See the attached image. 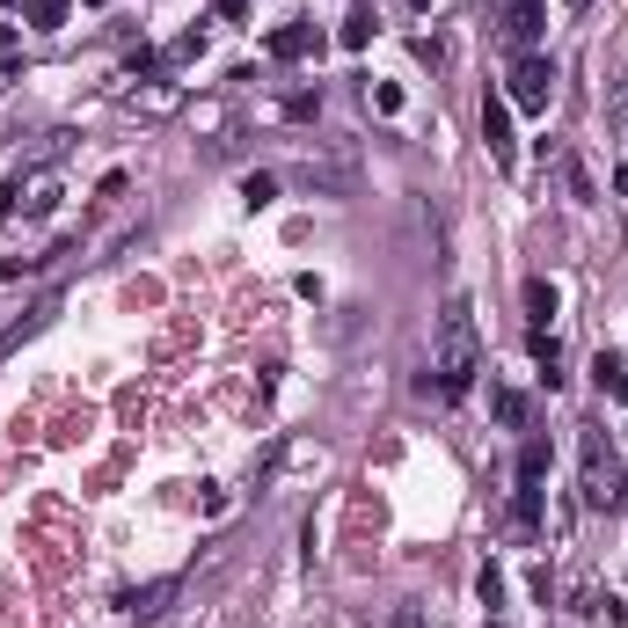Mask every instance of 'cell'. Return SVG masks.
Wrapping results in <instances>:
<instances>
[{"mask_svg": "<svg viewBox=\"0 0 628 628\" xmlns=\"http://www.w3.org/2000/svg\"><path fill=\"white\" fill-rule=\"evenodd\" d=\"M432 373H438L432 387L446 395V402H460V395L475 387V373H483V337H475V307H468V292H454V300H446V314H438Z\"/></svg>", "mask_w": 628, "mask_h": 628, "instance_id": "6da1fadb", "label": "cell"}, {"mask_svg": "<svg viewBox=\"0 0 628 628\" xmlns=\"http://www.w3.org/2000/svg\"><path fill=\"white\" fill-rule=\"evenodd\" d=\"M51 205H59V169H51V161L15 169L8 183H0V213H8V219H45Z\"/></svg>", "mask_w": 628, "mask_h": 628, "instance_id": "7a4b0ae2", "label": "cell"}, {"mask_svg": "<svg viewBox=\"0 0 628 628\" xmlns=\"http://www.w3.org/2000/svg\"><path fill=\"white\" fill-rule=\"evenodd\" d=\"M511 102H519V110H548V102H556V59L519 51V59H511Z\"/></svg>", "mask_w": 628, "mask_h": 628, "instance_id": "3957f363", "label": "cell"}, {"mask_svg": "<svg viewBox=\"0 0 628 628\" xmlns=\"http://www.w3.org/2000/svg\"><path fill=\"white\" fill-rule=\"evenodd\" d=\"M584 505H621V468L606 454V432H584Z\"/></svg>", "mask_w": 628, "mask_h": 628, "instance_id": "277c9868", "label": "cell"}, {"mask_svg": "<svg viewBox=\"0 0 628 628\" xmlns=\"http://www.w3.org/2000/svg\"><path fill=\"white\" fill-rule=\"evenodd\" d=\"M490 15H497V29H505V45H519V51L541 37V23H548L541 0H490Z\"/></svg>", "mask_w": 628, "mask_h": 628, "instance_id": "5b68a950", "label": "cell"}, {"mask_svg": "<svg viewBox=\"0 0 628 628\" xmlns=\"http://www.w3.org/2000/svg\"><path fill=\"white\" fill-rule=\"evenodd\" d=\"M483 140H490V161H497V169H511V161H519V140H511V102H505V96L483 102Z\"/></svg>", "mask_w": 628, "mask_h": 628, "instance_id": "8992f818", "label": "cell"}, {"mask_svg": "<svg viewBox=\"0 0 628 628\" xmlns=\"http://www.w3.org/2000/svg\"><path fill=\"white\" fill-rule=\"evenodd\" d=\"M176 600V578H154V584H132V592H124V614H132V621H154V614H161V606Z\"/></svg>", "mask_w": 628, "mask_h": 628, "instance_id": "52a82bcc", "label": "cell"}, {"mask_svg": "<svg viewBox=\"0 0 628 628\" xmlns=\"http://www.w3.org/2000/svg\"><path fill=\"white\" fill-rule=\"evenodd\" d=\"M307 51H322V37H314L307 23H286L278 37H270V59H307Z\"/></svg>", "mask_w": 628, "mask_h": 628, "instance_id": "ba28073f", "label": "cell"}, {"mask_svg": "<svg viewBox=\"0 0 628 628\" xmlns=\"http://www.w3.org/2000/svg\"><path fill=\"white\" fill-rule=\"evenodd\" d=\"M548 460H556V454H548V438H527V446H519V483L541 490V483H548Z\"/></svg>", "mask_w": 628, "mask_h": 628, "instance_id": "9c48e42d", "label": "cell"}, {"mask_svg": "<svg viewBox=\"0 0 628 628\" xmlns=\"http://www.w3.org/2000/svg\"><path fill=\"white\" fill-rule=\"evenodd\" d=\"M300 183L307 191H351V169L343 161H300Z\"/></svg>", "mask_w": 628, "mask_h": 628, "instance_id": "30bf717a", "label": "cell"}, {"mask_svg": "<svg viewBox=\"0 0 628 628\" xmlns=\"http://www.w3.org/2000/svg\"><path fill=\"white\" fill-rule=\"evenodd\" d=\"M365 45H373V8L359 0V8L343 15V51H365Z\"/></svg>", "mask_w": 628, "mask_h": 628, "instance_id": "8fae6325", "label": "cell"}, {"mask_svg": "<svg viewBox=\"0 0 628 628\" xmlns=\"http://www.w3.org/2000/svg\"><path fill=\"white\" fill-rule=\"evenodd\" d=\"M490 410H497V424L519 432V424H527V395H519V387H497V395H490Z\"/></svg>", "mask_w": 628, "mask_h": 628, "instance_id": "7c38bea8", "label": "cell"}, {"mask_svg": "<svg viewBox=\"0 0 628 628\" xmlns=\"http://www.w3.org/2000/svg\"><path fill=\"white\" fill-rule=\"evenodd\" d=\"M527 314H533V329H548V314H556V286H548V278L527 286Z\"/></svg>", "mask_w": 628, "mask_h": 628, "instance_id": "4fadbf2b", "label": "cell"}, {"mask_svg": "<svg viewBox=\"0 0 628 628\" xmlns=\"http://www.w3.org/2000/svg\"><path fill=\"white\" fill-rule=\"evenodd\" d=\"M606 124H614V140L628 146V81H614V88H606Z\"/></svg>", "mask_w": 628, "mask_h": 628, "instance_id": "5bb4252c", "label": "cell"}, {"mask_svg": "<svg viewBox=\"0 0 628 628\" xmlns=\"http://www.w3.org/2000/svg\"><path fill=\"white\" fill-rule=\"evenodd\" d=\"M600 381H606V395L628 410V359H600Z\"/></svg>", "mask_w": 628, "mask_h": 628, "instance_id": "9a60e30c", "label": "cell"}, {"mask_svg": "<svg viewBox=\"0 0 628 628\" xmlns=\"http://www.w3.org/2000/svg\"><path fill=\"white\" fill-rule=\"evenodd\" d=\"M511 519H519V527H541V490H527V483H519V497H511Z\"/></svg>", "mask_w": 628, "mask_h": 628, "instance_id": "2e32d148", "label": "cell"}, {"mask_svg": "<svg viewBox=\"0 0 628 628\" xmlns=\"http://www.w3.org/2000/svg\"><path fill=\"white\" fill-rule=\"evenodd\" d=\"M314 110H322V88H292V96H286V118L292 124H307Z\"/></svg>", "mask_w": 628, "mask_h": 628, "instance_id": "e0dca14e", "label": "cell"}, {"mask_svg": "<svg viewBox=\"0 0 628 628\" xmlns=\"http://www.w3.org/2000/svg\"><path fill=\"white\" fill-rule=\"evenodd\" d=\"M67 8H73V0H29V23H37V29H59V23H67Z\"/></svg>", "mask_w": 628, "mask_h": 628, "instance_id": "ac0fdd59", "label": "cell"}, {"mask_svg": "<svg viewBox=\"0 0 628 628\" xmlns=\"http://www.w3.org/2000/svg\"><path fill=\"white\" fill-rule=\"evenodd\" d=\"M475 592H483V606H505V570H497V563H490L483 578H475Z\"/></svg>", "mask_w": 628, "mask_h": 628, "instance_id": "d6986e66", "label": "cell"}, {"mask_svg": "<svg viewBox=\"0 0 628 628\" xmlns=\"http://www.w3.org/2000/svg\"><path fill=\"white\" fill-rule=\"evenodd\" d=\"M570 197H578V205H592V197H600V183H592V169H584V161H570Z\"/></svg>", "mask_w": 628, "mask_h": 628, "instance_id": "ffe728a7", "label": "cell"}, {"mask_svg": "<svg viewBox=\"0 0 628 628\" xmlns=\"http://www.w3.org/2000/svg\"><path fill=\"white\" fill-rule=\"evenodd\" d=\"M365 96H373V110H381V118H395V110H402V88H395V81H381V88H365Z\"/></svg>", "mask_w": 628, "mask_h": 628, "instance_id": "44dd1931", "label": "cell"}, {"mask_svg": "<svg viewBox=\"0 0 628 628\" xmlns=\"http://www.w3.org/2000/svg\"><path fill=\"white\" fill-rule=\"evenodd\" d=\"M242 197H249V205H270V197H278V176H249Z\"/></svg>", "mask_w": 628, "mask_h": 628, "instance_id": "7402d4cb", "label": "cell"}, {"mask_svg": "<svg viewBox=\"0 0 628 628\" xmlns=\"http://www.w3.org/2000/svg\"><path fill=\"white\" fill-rule=\"evenodd\" d=\"M8 67H15V23H0V81H8Z\"/></svg>", "mask_w": 628, "mask_h": 628, "instance_id": "603a6c76", "label": "cell"}, {"mask_svg": "<svg viewBox=\"0 0 628 628\" xmlns=\"http://www.w3.org/2000/svg\"><path fill=\"white\" fill-rule=\"evenodd\" d=\"M387 628H424V614H416V606H402V614H395Z\"/></svg>", "mask_w": 628, "mask_h": 628, "instance_id": "cb8c5ba5", "label": "cell"}, {"mask_svg": "<svg viewBox=\"0 0 628 628\" xmlns=\"http://www.w3.org/2000/svg\"><path fill=\"white\" fill-rule=\"evenodd\" d=\"M614 191H621V197H628V161H621V169H614Z\"/></svg>", "mask_w": 628, "mask_h": 628, "instance_id": "d4e9b609", "label": "cell"}, {"mask_svg": "<svg viewBox=\"0 0 628 628\" xmlns=\"http://www.w3.org/2000/svg\"><path fill=\"white\" fill-rule=\"evenodd\" d=\"M242 8H249V0H219V15H242Z\"/></svg>", "mask_w": 628, "mask_h": 628, "instance_id": "484cf974", "label": "cell"}, {"mask_svg": "<svg viewBox=\"0 0 628 628\" xmlns=\"http://www.w3.org/2000/svg\"><path fill=\"white\" fill-rule=\"evenodd\" d=\"M402 8H416V15H424V8H432V0H402Z\"/></svg>", "mask_w": 628, "mask_h": 628, "instance_id": "4316f807", "label": "cell"}, {"mask_svg": "<svg viewBox=\"0 0 628 628\" xmlns=\"http://www.w3.org/2000/svg\"><path fill=\"white\" fill-rule=\"evenodd\" d=\"M570 8H592V0H570Z\"/></svg>", "mask_w": 628, "mask_h": 628, "instance_id": "83f0119b", "label": "cell"}]
</instances>
